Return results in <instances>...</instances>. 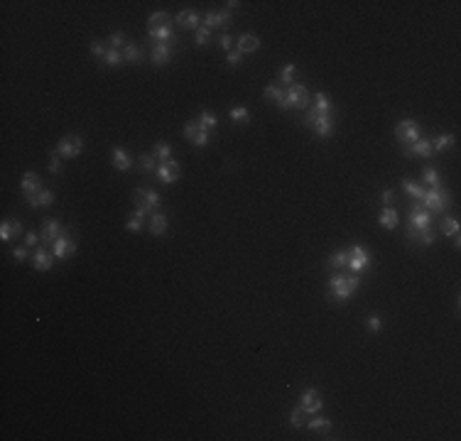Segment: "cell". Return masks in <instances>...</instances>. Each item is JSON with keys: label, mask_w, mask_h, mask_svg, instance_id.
<instances>
[{"label": "cell", "mask_w": 461, "mask_h": 441, "mask_svg": "<svg viewBox=\"0 0 461 441\" xmlns=\"http://www.w3.org/2000/svg\"><path fill=\"white\" fill-rule=\"evenodd\" d=\"M103 62L108 64V66H118V64L123 62V54H120L118 49H111V47H108V52H106V57H103Z\"/></svg>", "instance_id": "cell-40"}, {"label": "cell", "mask_w": 461, "mask_h": 441, "mask_svg": "<svg viewBox=\"0 0 461 441\" xmlns=\"http://www.w3.org/2000/svg\"><path fill=\"white\" fill-rule=\"evenodd\" d=\"M106 52H108V47H106L103 42H94V45H91V54H94V57H101V59H103Z\"/></svg>", "instance_id": "cell-47"}, {"label": "cell", "mask_w": 461, "mask_h": 441, "mask_svg": "<svg viewBox=\"0 0 461 441\" xmlns=\"http://www.w3.org/2000/svg\"><path fill=\"white\" fill-rule=\"evenodd\" d=\"M155 162H157V157H155V155H143V157H140V169H143V172H155V169H157V164H155Z\"/></svg>", "instance_id": "cell-39"}, {"label": "cell", "mask_w": 461, "mask_h": 441, "mask_svg": "<svg viewBox=\"0 0 461 441\" xmlns=\"http://www.w3.org/2000/svg\"><path fill=\"white\" fill-rule=\"evenodd\" d=\"M381 226L383 228H388V231H393V228H395V226H398V211H395V208H388V206H385V208H383V213H381Z\"/></svg>", "instance_id": "cell-25"}, {"label": "cell", "mask_w": 461, "mask_h": 441, "mask_svg": "<svg viewBox=\"0 0 461 441\" xmlns=\"http://www.w3.org/2000/svg\"><path fill=\"white\" fill-rule=\"evenodd\" d=\"M393 196H395V194H393V191H390V189H385V191H383V204L388 206V204H390V201H393Z\"/></svg>", "instance_id": "cell-56"}, {"label": "cell", "mask_w": 461, "mask_h": 441, "mask_svg": "<svg viewBox=\"0 0 461 441\" xmlns=\"http://www.w3.org/2000/svg\"><path fill=\"white\" fill-rule=\"evenodd\" d=\"M420 204H425V208L432 211V213H442L446 206H449V191H444L442 187L430 189L427 194H425V199H422Z\"/></svg>", "instance_id": "cell-3"}, {"label": "cell", "mask_w": 461, "mask_h": 441, "mask_svg": "<svg viewBox=\"0 0 461 441\" xmlns=\"http://www.w3.org/2000/svg\"><path fill=\"white\" fill-rule=\"evenodd\" d=\"M177 25H182L187 30H199V15L194 10H184V13L177 15Z\"/></svg>", "instance_id": "cell-20"}, {"label": "cell", "mask_w": 461, "mask_h": 441, "mask_svg": "<svg viewBox=\"0 0 461 441\" xmlns=\"http://www.w3.org/2000/svg\"><path fill=\"white\" fill-rule=\"evenodd\" d=\"M292 79H295V64H287L282 69V74H280V81L282 83H292Z\"/></svg>", "instance_id": "cell-45"}, {"label": "cell", "mask_w": 461, "mask_h": 441, "mask_svg": "<svg viewBox=\"0 0 461 441\" xmlns=\"http://www.w3.org/2000/svg\"><path fill=\"white\" fill-rule=\"evenodd\" d=\"M135 201H138V208H143L145 213H150L152 208L159 206V194L152 189H138L135 191Z\"/></svg>", "instance_id": "cell-8"}, {"label": "cell", "mask_w": 461, "mask_h": 441, "mask_svg": "<svg viewBox=\"0 0 461 441\" xmlns=\"http://www.w3.org/2000/svg\"><path fill=\"white\" fill-rule=\"evenodd\" d=\"M414 240H420V243H425V245H432L434 243V233H432V228L430 231H422V233H417V238Z\"/></svg>", "instance_id": "cell-48"}, {"label": "cell", "mask_w": 461, "mask_h": 441, "mask_svg": "<svg viewBox=\"0 0 461 441\" xmlns=\"http://www.w3.org/2000/svg\"><path fill=\"white\" fill-rule=\"evenodd\" d=\"M81 147H83V142H81L79 135H66L59 140V147H57V152L64 155V157H76L81 152Z\"/></svg>", "instance_id": "cell-10"}, {"label": "cell", "mask_w": 461, "mask_h": 441, "mask_svg": "<svg viewBox=\"0 0 461 441\" xmlns=\"http://www.w3.org/2000/svg\"><path fill=\"white\" fill-rule=\"evenodd\" d=\"M170 57H172V47H170L167 42H157V45L152 47V62L155 64H164Z\"/></svg>", "instance_id": "cell-21"}, {"label": "cell", "mask_w": 461, "mask_h": 441, "mask_svg": "<svg viewBox=\"0 0 461 441\" xmlns=\"http://www.w3.org/2000/svg\"><path fill=\"white\" fill-rule=\"evenodd\" d=\"M240 57H243V54H240L238 49H231V52H228V64H231V66H238Z\"/></svg>", "instance_id": "cell-52"}, {"label": "cell", "mask_w": 461, "mask_h": 441, "mask_svg": "<svg viewBox=\"0 0 461 441\" xmlns=\"http://www.w3.org/2000/svg\"><path fill=\"white\" fill-rule=\"evenodd\" d=\"M454 145V135H439L437 140L432 142V152H442L446 147H451Z\"/></svg>", "instance_id": "cell-33"}, {"label": "cell", "mask_w": 461, "mask_h": 441, "mask_svg": "<svg viewBox=\"0 0 461 441\" xmlns=\"http://www.w3.org/2000/svg\"><path fill=\"white\" fill-rule=\"evenodd\" d=\"M442 233L444 236H459V221L456 218H444L442 221Z\"/></svg>", "instance_id": "cell-36"}, {"label": "cell", "mask_w": 461, "mask_h": 441, "mask_svg": "<svg viewBox=\"0 0 461 441\" xmlns=\"http://www.w3.org/2000/svg\"><path fill=\"white\" fill-rule=\"evenodd\" d=\"M108 42H111V49H118V47H123V45H128V42H125V34H123V32H113Z\"/></svg>", "instance_id": "cell-43"}, {"label": "cell", "mask_w": 461, "mask_h": 441, "mask_svg": "<svg viewBox=\"0 0 461 441\" xmlns=\"http://www.w3.org/2000/svg\"><path fill=\"white\" fill-rule=\"evenodd\" d=\"M309 103V91L304 89L302 83H295L285 89V110L287 108H304Z\"/></svg>", "instance_id": "cell-5"}, {"label": "cell", "mask_w": 461, "mask_h": 441, "mask_svg": "<svg viewBox=\"0 0 461 441\" xmlns=\"http://www.w3.org/2000/svg\"><path fill=\"white\" fill-rule=\"evenodd\" d=\"M405 155H407V157H412V155H420V157H430V155H432V142L430 140H422V138H420V140H414L412 145H407V147H405Z\"/></svg>", "instance_id": "cell-15"}, {"label": "cell", "mask_w": 461, "mask_h": 441, "mask_svg": "<svg viewBox=\"0 0 461 441\" xmlns=\"http://www.w3.org/2000/svg\"><path fill=\"white\" fill-rule=\"evenodd\" d=\"M208 37H211V30L208 27H199L196 30V45H206Z\"/></svg>", "instance_id": "cell-46"}, {"label": "cell", "mask_w": 461, "mask_h": 441, "mask_svg": "<svg viewBox=\"0 0 461 441\" xmlns=\"http://www.w3.org/2000/svg\"><path fill=\"white\" fill-rule=\"evenodd\" d=\"M113 167L120 169V172H125V169L133 167V159L128 157V152L123 147H113Z\"/></svg>", "instance_id": "cell-18"}, {"label": "cell", "mask_w": 461, "mask_h": 441, "mask_svg": "<svg viewBox=\"0 0 461 441\" xmlns=\"http://www.w3.org/2000/svg\"><path fill=\"white\" fill-rule=\"evenodd\" d=\"M37 243H39V236H37V233H27V236H25V245H27V248L37 245Z\"/></svg>", "instance_id": "cell-55"}, {"label": "cell", "mask_w": 461, "mask_h": 441, "mask_svg": "<svg viewBox=\"0 0 461 441\" xmlns=\"http://www.w3.org/2000/svg\"><path fill=\"white\" fill-rule=\"evenodd\" d=\"M368 326H370V331H381V316L378 314L368 316Z\"/></svg>", "instance_id": "cell-54"}, {"label": "cell", "mask_w": 461, "mask_h": 441, "mask_svg": "<svg viewBox=\"0 0 461 441\" xmlns=\"http://www.w3.org/2000/svg\"><path fill=\"white\" fill-rule=\"evenodd\" d=\"M432 226V216L427 208H422V204L417 201L412 206V211H410V226H407V238H417V233H422V231H430Z\"/></svg>", "instance_id": "cell-2"}, {"label": "cell", "mask_w": 461, "mask_h": 441, "mask_svg": "<svg viewBox=\"0 0 461 441\" xmlns=\"http://www.w3.org/2000/svg\"><path fill=\"white\" fill-rule=\"evenodd\" d=\"M368 265H370V255H368L361 245H356V248L349 252V268L353 270V272H358V270H366Z\"/></svg>", "instance_id": "cell-12"}, {"label": "cell", "mask_w": 461, "mask_h": 441, "mask_svg": "<svg viewBox=\"0 0 461 441\" xmlns=\"http://www.w3.org/2000/svg\"><path fill=\"white\" fill-rule=\"evenodd\" d=\"M289 422H292L295 426H304V410H302V407L292 410V414H289Z\"/></svg>", "instance_id": "cell-44"}, {"label": "cell", "mask_w": 461, "mask_h": 441, "mask_svg": "<svg viewBox=\"0 0 461 441\" xmlns=\"http://www.w3.org/2000/svg\"><path fill=\"white\" fill-rule=\"evenodd\" d=\"M62 226H59V221H45V228H42V238H45V243H47V245H52V243H54V240H57V238L62 236Z\"/></svg>", "instance_id": "cell-17"}, {"label": "cell", "mask_w": 461, "mask_h": 441, "mask_svg": "<svg viewBox=\"0 0 461 441\" xmlns=\"http://www.w3.org/2000/svg\"><path fill=\"white\" fill-rule=\"evenodd\" d=\"M52 250H54V257H57V260H64L66 255L76 252V243L71 240V236H69L66 231H62V236L52 243Z\"/></svg>", "instance_id": "cell-6"}, {"label": "cell", "mask_w": 461, "mask_h": 441, "mask_svg": "<svg viewBox=\"0 0 461 441\" xmlns=\"http://www.w3.org/2000/svg\"><path fill=\"white\" fill-rule=\"evenodd\" d=\"M321 394H319V390H314V387H309V390H304L302 397H300V407L304 410V414H314V412L321 410Z\"/></svg>", "instance_id": "cell-7"}, {"label": "cell", "mask_w": 461, "mask_h": 441, "mask_svg": "<svg viewBox=\"0 0 461 441\" xmlns=\"http://www.w3.org/2000/svg\"><path fill=\"white\" fill-rule=\"evenodd\" d=\"M140 59H143V49L138 47V45H130V42H128L125 49H123V62L138 64Z\"/></svg>", "instance_id": "cell-27"}, {"label": "cell", "mask_w": 461, "mask_h": 441, "mask_svg": "<svg viewBox=\"0 0 461 441\" xmlns=\"http://www.w3.org/2000/svg\"><path fill=\"white\" fill-rule=\"evenodd\" d=\"M157 177L164 182V184H175L179 179V164L175 159H167V162H159L157 167Z\"/></svg>", "instance_id": "cell-11"}, {"label": "cell", "mask_w": 461, "mask_h": 441, "mask_svg": "<svg viewBox=\"0 0 461 441\" xmlns=\"http://www.w3.org/2000/svg\"><path fill=\"white\" fill-rule=\"evenodd\" d=\"M331 101H329V96L326 94H317L314 96V108L312 110H317V113H321V115H331Z\"/></svg>", "instance_id": "cell-26"}, {"label": "cell", "mask_w": 461, "mask_h": 441, "mask_svg": "<svg viewBox=\"0 0 461 441\" xmlns=\"http://www.w3.org/2000/svg\"><path fill=\"white\" fill-rule=\"evenodd\" d=\"M329 289H331V294H334L336 299H346V297H351V294L358 289V277H356V275H344V272H339V275H334V277L329 280Z\"/></svg>", "instance_id": "cell-1"}, {"label": "cell", "mask_w": 461, "mask_h": 441, "mask_svg": "<svg viewBox=\"0 0 461 441\" xmlns=\"http://www.w3.org/2000/svg\"><path fill=\"white\" fill-rule=\"evenodd\" d=\"M309 429H326V431H329V429H331V422H329V419H312V422H309Z\"/></svg>", "instance_id": "cell-50"}, {"label": "cell", "mask_w": 461, "mask_h": 441, "mask_svg": "<svg viewBox=\"0 0 461 441\" xmlns=\"http://www.w3.org/2000/svg\"><path fill=\"white\" fill-rule=\"evenodd\" d=\"M395 135H398L400 142L412 145L414 140H420V127H417L414 120H402V123H398V127H395Z\"/></svg>", "instance_id": "cell-9"}, {"label": "cell", "mask_w": 461, "mask_h": 441, "mask_svg": "<svg viewBox=\"0 0 461 441\" xmlns=\"http://www.w3.org/2000/svg\"><path fill=\"white\" fill-rule=\"evenodd\" d=\"M307 125L314 127L319 138H329V135L334 133V120H331V115H321V113H317V110H309Z\"/></svg>", "instance_id": "cell-4"}, {"label": "cell", "mask_w": 461, "mask_h": 441, "mask_svg": "<svg viewBox=\"0 0 461 441\" xmlns=\"http://www.w3.org/2000/svg\"><path fill=\"white\" fill-rule=\"evenodd\" d=\"M231 118L236 123H248L250 120V113H248V108H233L231 110Z\"/></svg>", "instance_id": "cell-41"}, {"label": "cell", "mask_w": 461, "mask_h": 441, "mask_svg": "<svg viewBox=\"0 0 461 441\" xmlns=\"http://www.w3.org/2000/svg\"><path fill=\"white\" fill-rule=\"evenodd\" d=\"M231 45H233L231 34H221V39H219V47H221L223 52H231Z\"/></svg>", "instance_id": "cell-51"}, {"label": "cell", "mask_w": 461, "mask_h": 441, "mask_svg": "<svg viewBox=\"0 0 461 441\" xmlns=\"http://www.w3.org/2000/svg\"><path fill=\"white\" fill-rule=\"evenodd\" d=\"M422 179H425V182H427V184H430L432 189H437V187H442V179H439V174L434 172V169H432V167H425V169H422Z\"/></svg>", "instance_id": "cell-35"}, {"label": "cell", "mask_w": 461, "mask_h": 441, "mask_svg": "<svg viewBox=\"0 0 461 441\" xmlns=\"http://www.w3.org/2000/svg\"><path fill=\"white\" fill-rule=\"evenodd\" d=\"M216 123H219V120H216V115H214V113H201V118H199V127H201V130H214V127H216Z\"/></svg>", "instance_id": "cell-38"}, {"label": "cell", "mask_w": 461, "mask_h": 441, "mask_svg": "<svg viewBox=\"0 0 461 441\" xmlns=\"http://www.w3.org/2000/svg\"><path fill=\"white\" fill-rule=\"evenodd\" d=\"M147 25H150V30L170 27V15H167V13H152V15L147 17Z\"/></svg>", "instance_id": "cell-30"}, {"label": "cell", "mask_w": 461, "mask_h": 441, "mask_svg": "<svg viewBox=\"0 0 461 441\" xmlns=\"http://www.w3.org/2000/svg\"><path fill=\"white\" fill-rule=\"evenodd\" d=\"M27 201H30L32 208H42V206H49L52 201H54V194H52L49 189H42V191H37L34 196H30Z\"/></svg>", "instance_id": "cell-23"}, {"label": "cell", "mask_w": 461, "mask_h": 441, "mask_svg": "<svg viewBox=\"0 0 461 441\" xmlns=\"http://www.w3.org/2000/svg\"><path fill=\"white\" fill-rule=\"evenodd\" d=\"M265 98H272L280 108L285 110V89H280V86H268V89H265Z\"/></svg>", "instance_id": "cell-31"}, {"label": "cell", "mask_w": 461, "mask_h": 441, "mask_svg": "<svg viewBox=\"0 0 461 441\" xmlns=\"http://www.w3.org/2000/svg\"><path fill=\"white\" fill-rule=\"evenodd\" d=\"M402 189L407 191L414 201H422V199H425V194H427V189H425V187H420V184L412 182V179H405V182H402Z\"/></svg>", "instance_id": "cell-24"}, {"label": "cell", "mask_w": 461, "mask_h": 441, "mask_svg": "<svg viewBox=\"0 0 461 441\" xmlns=\"http://www.w3.org/2000/svg\"><path fill=\"white\" fill-rule=\"evenodd\" d=\"M13 257H15V262L27 260V245H25V248H15V250H13Z\"/></svg>", "instance_id": "cell-53"}, {"label": "cell", "mask_w": 461, "mask_h": 441, "mask_svg": "<svg viewBox=\"0 0 461 441\" xmlns=\"http://www.w3.org/2000/svg\"><path fill=\"white\" fill-rule=\"evenodd\" d=\"M329 265L331 268H339V270H349V250H341V252H336V255H331L329 257Z\"/></svg>", "instance_id": "cell-32"}, {"label": "cell", "mask_w": 461, "mask_h": 441, "mask_svg": "<svg viewBox=\"0 0 461 441\" xmlns=\"http://www.w3.org/2000/svg\"><path fill=\"white\" fill-rule=\"evenodd\" d=\"M22 191H25L27 199L34 196L37 191H42V182H39V177H37L34 172H27L25 177H22Z\"/></svg>", "instance_id": "cell-16"}, {"label": "cell", "mask_w": 461, "mask_h": 441, "mask_svg": "<svg viewBox=\"0 0 461 441\" xmlns=\"http://www.w3.org/2000/svg\"><path fill=\"white\" fill-rule=\"evenodd\" d=\"M150 37L157 42H170L175 34H172V27H157V30H150Z\"/></svg>", "instance_id": "cell-37"}, {"label": "cell", "mask_w": 461, "mask_h": 441, "mask_svg": "<svg viewBox=\"0 0 461 441\" xmlns=\"http://www.w3.org/2000/svg\"><path fill=\"white\" fill-rule=\"evenodd\" d=\"M22 233V226L17 221H3L0 226V240H10L13 236H20Z\"/></svg>", "instance_id": "cell-22"}, {"label": "cell", "mask_w": 461, "mask_h": 441, "mask_svg": "<svg viewBox=\"0 0 461 441\" xmlns=\"http://www.w3.org/2000/svg\"><path fill=\"white\" fill-rule=\"evenodd\" d=\"M49 172H52V174H59V172H62V162H59V155H52V157H49Z\"/></svg>", "instance_id": "cell-49"}, {"label": "cell", "mask_w": 461, "mask_h": 441, "mask_svg": "<svg viewBox=\"0 0 461 441\" xmlns=\"http://www.w3.org/2000/svg\"><path fill=\"white\" fill-rule=\"evenodd\" d=\"M150 231H152L155 236H162V233L167 231V216H164V213H152V218H150Z\"/></svg>", "instance_id": "cell-28"}, {"label": "cell", "mask_w": 461, "mask_h": 441, "mask_svg": "<svg viewBox=\"0 0 461 441\" xmlns=\"http://www.w3.org/2000/svg\"><path fill=\"white\" fill-rule=\"evenodd\" d=\"M196 135H199V120H191V123L184 125V138L187 140H194Z\"/></svg>", "instance_id": "cell-42"}, {"label": "cell", "mask_w": 461, "mask_h": 441, "mask_svg": "<svg viewBox=\"0 0 461 441\" xmlns=\"http://www.w3.org/2000/svg\"><path fill=\"white\" fill-rule=\"evenodd\" d=\"M260 49V39L255 34H243L238 39V52L240 54H250V52H258Z\"/></svg>", "instance_id": "cell-19"}, {"label": "cell", "mask_w": 461, "mask_h": 441, "mask_svg": "<svg viewBox=\"0 0 461 441\" xmlns=\"http://www.w3.org/2000/svg\"><path fill=\"white\" fill-rule=\"evenodd\" d=\"M152 155L157 157V162H167V159H172V150H170V145H167V142H157Z\"/></svg>", "instance_id": "cell-34"}, {"label": "cell", "mask_w": 461, "mask_h": 441, "mask_svg": "<svg viewBox=\"0 0 461 441\" xmlns=\"http://www.w3.org/2000/svg\"><path fill=\"white\" fill-rule=\"evenodd\" d=\"M32 265H34V270L47 272V270L54 265V255H52L49 250H45V248H39V250H34V255H32Z\"/></svg>", "instance_id": "cell-13"}, {"label": "cell", "mask_w": 461, "mask_h": 441, "mask_svg": "<svg viewBox=\"0 0 461 441\" xmlns=\"http://www.w3.org/2000/svg\"><path fill=\"white\" fill-rule=\"evenodd\" d=\"M145 216H147V213H145L143 208H138L135 213H130V216H128V221H125V228H128V231H140V228H143V221H145Z\"/></svg>", "instance_id": "cell-29"}, {"label": "cell", "mask_w": 461, "mask_h": 441, "mask_svg": "<svg viewBox=\"0 0 461 441\" xmlns=\"http://www.w3.org/2000/svg\"><path fill=\"white\" fill-rule=\"evenodd\" d=\"M228 22H231V13L228 10H223V13H206V17H204V27H208V30L228 27Z\"/></svg>", "instance_id": "cell-14"}]
</instances>
